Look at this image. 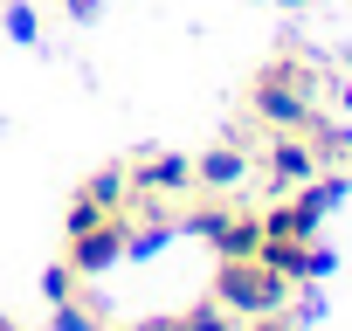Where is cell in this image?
<instances>
[{"label": "cell", "instance_id": "6da1fadb", "mask_svg": "<svg viewBox=\"0 0 352 331\" xmlns=\"http://www.w3.org/2000/svg\"><path fill=\"white\" fill-rule=\"evenodd\" d=\"M290 276H276L263 255H221L214 262V304L235 310V317H270V310H290Z\"/></svg>", "mask_w": 352, "mask_h": 331}, {"label": "cell", "instance_id": "7a4b0ae2", "mask_svg": "<svg viewBox=\"0 0 352 331\" xmlns=\"http://www.w3.org/2000/svg\"><path fill=\"white\" fill-rule=\"evenodd\" d=\"M249 111H256L270 131H304V124L318 117V76H311L297 56H283V62H270V69L256 76Z\"/></svg>", "mask_w": 352, "mask_h": 331}, {"label": "cell", "instance_id": "3957f363", "mask_svg": "<svg viewBox=\"0 0 352 331\" xmlns=\"http://www.w3.org/2000/svg\"><path fill=\"white\" fill-rule=\"evenodd\" d=\"M124 242H131V221L124 214H104V221H90V228H76L69 235V269H76V283H97L104 269H118L124 262Z\"/></svg>", "mask_w": 352, "mask_h": 331}, {"label": "cell", "instance_id": "277c9868", "mask_svg": "<svg viewBox=\"0 0 352 331\" xmlns=\"http://www.w3.org/2000/svg\"><path fill=\"white\" fill-rule=\"evenodd\" d=\"M180 228H194L214 255H256V242H263V221L256 214H228V207H194Z\"/></svg>", "mask_w": 352, "mask_h": 331}, {"label": "cell", "instance_id": "5b68a950", "mask_svg": "<svg viewBox=\"0 0 352 331\" xmlns=\"http://www.w3.org/2000/svg\"><path fill=\"white\" fill-rule=\"evenodd\" d=\"M263 173H270V194H283V187H304V180L318 173V152H311V138H290V131H276V138H270V152H263Z\"/></svg>", "mask_w": 352, "mask_h": 331}, {"label": "cell", "instance_id": "8992f818", "mask_svg": "<svg viewBox=\"0 0 352 331\" xmlns=\"http://www.w3.org/2000/svg\"><path fill=\"white\" fill-rule=\"evenodd\" d=\"M131 194H194V166L173 159V152H145L138 166H124Z\"/></svg>", "mask_w": 352, "mask_h": 331}, {"label": "cell", "instance_id": "52a82bcc", "mask_svg": "<svg viewBox=\"0 0 352 331\" xmlns=\"http://www.w3.org/2000/svg\"><path fill=\"white\" fill-rule=\"evenodd\" d=\"M242 180H249V152L242 145H214V152L194 159V187H208V194H228Z\"/></svg>", "mask_w": 352, "mask_h": 331}, {"label": "cell", "instance_id": "ba28073f", "mask_svg": "<svg viewBox=\"0 0 352 331\" xmlns=\"http://www.w3.org/2000/svg\"><path fill=\"white\" fill-rule=\"evenodd\" d=\"M76 201H90V207H104V214H124V207H131V180H124V166H104V173H90V180L76 187Z\"/></svg>", "mask_w": 352, "mask_h": 331}, {"label": "cell", "instance_id": "9c48e42d", "mask_svg": "<svg viewBox=\"0 0 352 331\" xmlns=\"http://www.w3.org/2000/svg\"><path fill=\"white\" fill-rule=\"evenodd\" d=\"M173 331H235V310H221L208 297V304H187L180 317H173Z\"/></svg>", "mask_w": 352, "mask_h": 331}, {"label": "cell", "instance_id": "30bf717a", "mask_svg": "<svg viewBox=\"0 0 352 331\" xmlns=\"http://www.w3.org/2000/svg\"><path fill=\"white\" fill-rule=\"evenodd\" d=\"M304 131H311V152H318V166H324V159H345V152H352V131H345V124H318V117H311Z\"/></svg>", "mask_w": 352, "mask_h": 331}, {"label": "cell", "instance_id": "8fae6325", "mask_svg": "<svg viewBox=\"0 0 352 331\" xmlns=\"http://www.w3.org/2000/svg\"><path fill=\"white\" fill-rule=\"evenodd\" d=\"M49 310H56V331H104V304L90 310V304L69 297V304H49Z\"/></svg>", "mask_w": 352, "mask_h": 331}, {"label": "cell", "instance_id": "7c38bea8", "mask_svg": "<svg viewBox=\"0 0 352 331\" xmlns=\"http://www.w3.org/2000/svg\"><path fill=\"white\" fill-rule=\"evenodd\" d=\"M69 290H76V269H69V262L42 269V297H49V304H69Z\"/></svg>", "mask_w": 352, "mask_h": 331}, {"label": "cell", "instance_id": "4fadbf2b", "mask_svg": "<svg viewBox=\"0 0 352 331\" xmlns=\"http://www.w3.org/2000/svg\"><path fill=\"white\" fill-rule=\"evenodd\" d=\"M8 35H14V42H35V35H42L35 8H8Z\"/></svg>", "mask_w": 352, "mask_h": 331}, {"label": "cell", "instance_id": "5bb4252c", "mask_svg": "<svg viewBox=\"0 0 352 331\" xmlns=\"http://www.w3.org/2000/svg\"><path fill=\"white\" fill-rule=\"evenodd\" d=\"M63 8H69V14H76V21H90V14H97V8H104V0H63Z\"/></svg>", "mask_w": 352, "mask_h": 331}, {"label": "cell", "instance_id": "9a60e30c", "mask_svg": "<svg viewBox=\"0 0 352 331\" xmlns=\"http://www.w3.org/2000/svg\"><path fill=\"white\" fill-rule=\"evenodd\" d=\"M138 331H173V317H145V324H138Z\"/></svg>", "mask_w": 352, "mask_h": 331}, {"label": "cell", "instance_id": "2e32d148", "mask_svg": "<svg viewBox=\"0 0 352 331\" xmlns=\"http://www.w3.org/2000/svg\"><path fill=\"white\" fill-rule=\"evenodd\" d=\"M276 8H304V0H276Z\"/></svg>", "mask_w": 352, "mask_h": 331}]
</instances>
